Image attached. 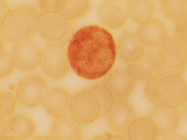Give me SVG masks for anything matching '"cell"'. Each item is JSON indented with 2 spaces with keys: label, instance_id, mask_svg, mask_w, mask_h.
<instances>
[{
  "label": "cell",
  "instance_id": "27",
  "mask_svg": "<svg viewBox=\"0 0 187 140\" xmlns=\"http://www.w3.org/2000/svg\"><path fill=\"white\" fill-rule=\"evenodd\" d=\"M5 1H0L1 4V13H0V20L1 22L2 21L3 19L7 13V6L6 4L4 2Z\"/></svg>",
  "mask_w": 187,
  "mask_h": 140
},
{
  "label": "cell",
  "instance_id": "14",
  "mask_svg": "<svg viewBox=\"0 0 187 140\" xmlns=\"http://www.w3.org/2000/svg\"><path fill=\"white\" fill-rule=\"evenodd\" d=\"M117 54L127 62L136 61L143 54L145 46L137 33L128 31L121 35L116 43Z\"/></svg>",
  "mask_w": 187,
  "mask_h": 140
},
{
  "label": "cell",
  "instance_id": "25",
  "mask_svg": "<svg viewBox=\"0 0 187 140\" xmlns=\"http://www.w3.org/2000/svg\"><path fill=\"white\" fill-rule=\"evenodd\" d=\"M175 30L176 36L187 44V15L176 21Z\"/></svg>",
  "mask_w": 187,
  "mask_h": 140
},
{
  "label": "cell",
  "instance_id": "19",
  "mask_svg": "<svg viewBox=\"0 0 187 140\" xmlns=\"http://www.w3.org/2000/svg\"><path fill=\"white\" fill-rule=\"evenodd\" d=\"M125 131L127 139L156 140L158 136L155 124L148 117L136 119Z\"/></svg>",
  "mask_w": 187,
  "mask_h": 140
},
{
  "label": "cell",
  "instance_id": "18",
  "mask_svg": "<svg viewBox=\"0 0 187 140\" xmlns=\"http://www.w3.org/2000/svg\"><path fill=\"white\" fill-rule=\"evenodd\" d=\"M36 130V124L31 118L23 114H15L7 121L6 135L14 139H25L32 137Z\"/></svg>",
  "mask_w": 187,
  "mask_h": 140
},
{
  "label": "cell",
  "instance_id": "12",
  "mask_svg": "<svg viewBox=\"0 0 187 140\" xmlns=\"http://www.w3.org/2000/svg\"><path fill=\"white\" fill-rule=\"evenodd\" d=\"M103 83L112 96L119 100L128 97L132 92L135 86L134 79L126 71L118 69L109 72Z\"/></svg>",
  "mask_w": 187,
  "mask_h": 140
},
{
  "label": "cell",
  "instance_id": "10",
  "mask_svg": "<svg viewBox=\"0 0 187 140\" xmlns=\"http://www.w3.org/2000/svg\"><path fill=\"white\" fill-rule=\"evenodd\" d=\"M108 126L117 132L127 130L136 119L135 109L130 102L120 100L114 102L105 113Z\"/></svg>",
  "mask_w": 187,
  "mask_h": 140
},
{
  "label": "cell",
  "instance_id": "13",
  "mask_svg": "<svg viewBox=\"0 0 187 140\" xmlns=\"http://www.w3.org/2000/svg\"><path fill=\"white\" fill-rule=\"evenodd\" d=\"M71 97L64 89L58 87L50 88L42 103L47 113L55 118L65 116L70 111Z\"/></svg>",
  "mask_w": 187,
  "mask_h": 140
},
{
  "label": "cell",
  "instance_id": "5",
  "mask_svg": "<svg viewBox=\"0 0 187 140\" xmlns=\"http://www.w3.org/2000/svg\"><path fill=\"white\" fill-rule=\"evenodd\" d=\"M70 112L71 117L81 124H90L103 114L98 96L88 87L71 97Z\"/></svg>",
  "mask_w": 187,
  "mask_h": 140
},
{
  "label": "cell",
  "instance_id": "9",
  "mask_svg": "<svg viewBox=\"0 0 187 140\" xmlns=\"http://www.w3.org/2000/svg\"><path fill=\"white\" fill-rule=\"evenodd\" d=\"M69 63L67 55L60 46L49 45L41 52V68L52 79L57 80L64 76L68 70Z\"/></svg>",
  "mask_w": 187,
  "mask_h": 140
},
{
  "label": "cell",
  "instance_id": "2",
  "mask_svg": "<svg viewBox=\"0 0 187 140\" xmlns=\"http://www.w3.org/2000/svg\"><path fill=\"white\" fill-rule=\"evenodd\" d=\"M145 93L148 101L156 106L176 107L187 99V85L180 77L158 75L147 82Z\"/></svg>",
  "mask_w": 187,
  "mask_h": 140
},
{
  "label": "cell",
  "instance_id": "1",
  "mask_svg": "<svg viewBox=\"0 0 187 140\" xmlns=\"http://www.w3.org/2000/svg\"><path fill=\"white\" fill-rule=\"evenodd\" d=\"M117 54L113 35L105 28L95 25L78 30L70 40L67 51L73 72L88 80L106 75L114 65Z\"/></svg>",
  "mask_w": 187,
  "mask_h": 140
},
{
  "label": "cell",
  "instance_id": "24",
  "mask_svg": "<svg viewBox=\"0 0 187 140\" xmlns=\"http://www.w3.org/2000/svg\"><path fill=\"white\" fill-rule=\"evenodd\" d=\"M0 62V77L2 79L10 75L15 65L12 54L5 51H1Z\"/></svg>",
  "mask_w": 187,
  "mask_h": 140
},
{
  "label": "cell",
  "instance_id": "7",
  "mask_svg": "<svg viewBox=\"0 0 187 140\" xmlns=\"http://www.w3.org/2000/svg\"><path fill=\"white\" fill-rule=\"evenodd\" d=\"M48 91L47 84L43 78L37 75H27L18 83L15 98L20 105L32 108L42 103Z\"/></svg>",
  "mask_w": 187,
  "mask_h": 140
},
{
  "label": "cell",
  "instance_id": "26",
  "mask_svg": "<svg viewBox=\"0 0 187 140\" xmlns=\"http://www.w3.org/2000/svg\"><path fill=\"white\" fill-rule=\"evenodd\" d=\"M4 117L0 116V139L4 137L7 132V122Z\"/></svg>",
  "mask_w": 187,
  "mask_h": 140
},
{
  "label": "cell",
  "instance_id": "22",
  "mask_svg": "<svg viewBox=\"0 0 187 140\" xmlns=\"http://www.w3.org/2000/svg\"><path fill=\"white\" fill-rule=\"evenodd\" d=\"M0 116H5L10 114L14 110L16 105V99L9 91H0Z\"/></svg>",
  "mask_w": 187,
  "mask_h": 140
},
{
  "label": "cell",
  "instance_id": "6",
  "mask_svg": "<svg viewBox=\"0 0 187 140\" xmlns=\"http://www.w3.org/2000/svg\"><path fill=\"white\" fill-rule=\"evenodd\" d=\"M67 23L56 12L45 11L39 16L37 30L49 45L60 46L70 38Z\"/></svg>",
  "mask_w": 187,
  "mask_h": 140
},
{
  "label": "cell",
  "instance_id": "23",
  "mask_svg": "<svg viewBox=\"0 0 187 140\" xmlns=\"http://www.w3.org/2000/svg\"><path fill=\"white\" fill-rule=\"evenodd\" d=\"M88 88L96 94L101 104L103 114L105 113L114 102V98L104 85H95Z\"/></svg>",
  "mask_w": 187,
  "mask_h": 140
},
{
  "label": "cell",
  "instance_id": "3",
  "mask_svg": "<svg viewBox=\"0 0 187 140\" xmlns=\"http://www.w3.org/2000/svg\"><path fill=\"white\" fill-rule=\"evenodd\" d=\"M39 17L36 8L30 5H20L9 11L1 22V36L15 43L28 38L37 30Z\"/></svg>",
  "mask_w": 187,
  "mask_h": 140
},
{
  "label": "cell",
  "instance_id": "11",
  "mask_svg": "<svg viewBox=\"0 0 187 140\" xmlns=\"http://www.w3.org/2000/svg\"><path fill=\"white\" fill-rule=\"evenodd\" d=\"M148 117L155 124L158 136L163 137L174 134L180 121V114L174 107L156 106Z\"/></svg>",
  "mask_w": 187,
  "mask_h": 140
},
{
  "label": "cell",
  "instance_id": "16",
  "mask_svg": "<svg viewBox=\"0 0 187 140\" xmlns=\"http://www.w3.org/2000/svg\"><path fill=\"white\" fill-rule=\"evenodd\" d=\"M156 55L152 50L148 47L145 48L143 54L139 59L127 62L126 71L134 79L148 78L156 70Z\"/></svg>",
  "mask_w": 187,
  "mask_h": 140
},
{
  "label": "cell",
  "instance_id": "21",
  "mask_svg": "<svg viewBox=\"0 0 187 140\" xmlns=\"http://www.w3.org/2000/svg\"><path fill=\"white\" fill-rule=\"evenodd\" d=\"M160 3L163 14L170 20L177 21L186 14V0H161Z\"/></svg>",
  "mask_w": 187,
  "mask_h": 140
},
{
  "label": "cell",
  "instance_id": "15",
  "mask_svg": "<svg viewBox=\"0 0 187 140\" xmlns=\"http://www.w3.org/2000/svg\"><path fill=\"white\" fill-rule=\"evenodd\" d=\"M137 34L145 46L149 48L159 47L168 37L165 25L153 18L141 24Z\"/></svg>",
  "mask_w": 187,
  "mask_h": 140
},
{
  "label": "cell",
  "instance_id": "20",
  "mask_svg": "<svg viewBox=\"0 0 187 140\" xmlns=\"http://www.w3.org/2000/svg\"><path fill=\"white\" fill-rule=\"evenodd\" d=\"M154 10L152 0H131L128 1L127 11L130 17L140 24L151 19Z\"/></svg>",
  "mask_w": 187,
  "mask_h": 140
},
{
  "label": "cell",
  "instance_id": "17",
  "mask_svg": "<svg viewBox=\"0 0 187 140\" xmlns=\"http://www.w3.org/2000/svg\"><path fill=\"white\" fill-rule=\"evenodd\" d=\"M80 124L72 117L55 118L50 130V136L55 140H78L81 135Z\"/></svg>",
  "mask_w": 187,
  "mask_h": 140
},
{
  "label": "cell",
  "instance_id": "8",
  "mask_svg": "<svg viewBox=\"0 0 187 140\" xmlns=\"http://www.w3.org/2000/svg\"><path fill=\"white\" fill-rule=\"evenodd\" d=\"M41 52L38 44L27 38L16 43L12 47L11 54L17 68L29 72L40 64Z\"/></svg>",
  "mask_w": 187,
  "mask_h": 140
},
{
  "label": "cell",
  "instance_id": "4",
  "mask_svg": "<svg viewBox=\"0 0 187 140\" xmlns=\"http://www.w3.org/2000/svg\"><path fill=\"white\" fill-rule=\"evenodd\" d=\"M156 70L159 75L180 77L187 63V44L176 36L168 37L159 47Z\"/></svg>",
  "mask_w": 187,
  "mask_h": 140
}]
</instances>
